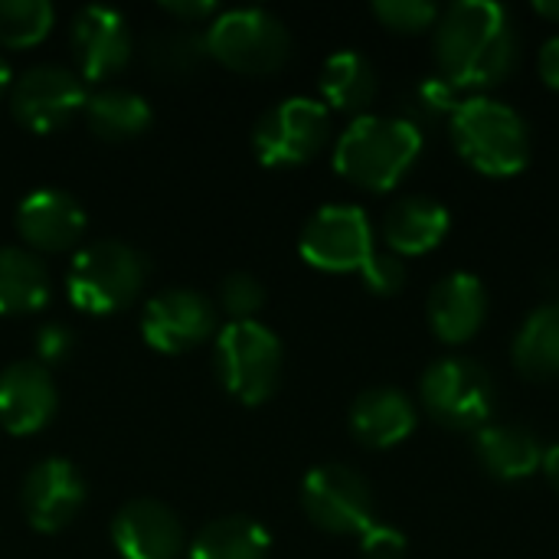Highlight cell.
I'll use <instances>...</instances> for the list:
<instances>
[{
    "instance_id": "obj_1",
    "label": "cell",
    "mask_w": 559,
    "mask_h": 559,
    "mask_svg": "<svg viewBox=\"0 0 559 559\" xmlns=\"http://www.w3.org/2000/svg\"><path fill=\"white\" fill-rule=\"evenodd\" d=\"M436 75L459 92L488 95L518 66V26L498 0L449 3L432 29Z\"/></svg>"
},
{
    "instance_id": "obj_2",
    "label": "cell",
    "mask_w": 559,
    "mask_h": 559,
    "mask_svg": "<svg viewBox=\"0 0 559 559\" xmlns=\"http://www.w3.org/2000/svg\"><path fill=\"white\" fill-rule=\"evenodd\" d=\"M423 131L403 115H360L354 118L334 144V170L370 190H393L419 160Z\"/></svg>"
},
{
    "instance_id": "obj_3",
    "label": "cell",
    "mask_w": 559,
    "mask_h": 559,
    "mask_svg": "<svg viewBox=\"0 0 559 559\" xmlns=\"http://www.w3.org/2000/svg\"><path fill=\"white\" fill-rule=\"evenodd\" d=\"M449 131L462 160L485 177H518L531 164V124L514 105L495 95L462 98Z\"/></svg>"
},
{
    "instance_id": "obj_4",
    "label": "cell",
    "mask_w": 559,
    "mask_h": 559,
    "mask_svg": "<svg viewBox=\"0 0 559 559\" xmlns=\"http://www.w3.org/2000/svg\"><path fill=\"white\" fill-rule=\"evenodd\" d=\"M147 275L151 262L141 249L121 239H95L72 255L66 292L85 314H118L144 292Z\"/></svg>"
},
{
    "instance_id": "obj_5",
    "label": "cell",
    "mask_w": 559,
    "mask_h": 559,
    "mask_svg": "<svg viewBox=\"0 0 559 559\" xmlns=\"http://www.w3.org/2000/svg\"><path fill=\"white\" fill-rule=\"evenodd\" d=\"M213 367L233 400L262 406L282 383L285 350L278 334L262 321H229L216 334Z\"/></svg>"
},
{
    "instance_id": "obj_6",
    "label": "cell",
    "mask_w": 559,
    "mask_h": 559,
    "mask_svg": "<svg viewBox=\"0 0 559 559\" xmlns=\"http://www.w3.org/2000/svg\"><path fill=\"white\" fill-rule=\"evenodd\" d=\"M423 409L452 432H478L491 423L498 406L495 377L475 357H442L419 377Z\"/></svg>"
},
{
    "instance_id": "obj_7",
    "label": "cell",
    "mask_w": 559,
    "mask_h": 559,
    "mask_svg": "<svg viewBox=\"0 0 559 559\" xmlns=\"http://www.w3.org/2000/svg\"><path fill=\"white\" fill-rule=\"evenodd\" d=\"M206 52L233 72L269 75L278 72L292 56L288 26L262 7L223 10L210 20Z\"/></svg>"
},
{
    "instance_id": "obj_8",
    "label": "cell",
    "mask_w": 559,
    "mask_h": 559,
    "mask_svg": "<svg viewBox=\"0 0 559 559\" xmlns=\"http://www.w3.org/2000/svg\"><path fill=\"white\" fill-rule=\"evenodd\" d=\"M331 141V111L324 102L292 95L272 105L252 128L255 157L265 167H301Z\"/></svg>"
},
{
    "instance_id": "obj_9",
    "label": "cell",
    "mask_w": 559,
    "mask_h": 559,
    "mask_svg": "<svg viewBox=\"0 0 559 559\" xmlns=\"http://www.w3.org/2000/svg\"><path fill=\"white\" fill-rule=\"evenodd\" d=\"M301 511L318 531L334 537H360L377 521L370 481L341 462L314 465L305 475Z\"/></svg>"
},
{
    "instance_id": "obj_10",
    "label": "cell",
    "mask_w": 559,
    "mask_h": 559,
    "mask_svg": "<svg viewBox=\"0 0 559 559\" xmlns=\"http://www.w3.org/2000/svg\"><path fill=\"white\" fill-rule=\"evenodd\" d=\"M298 252L311 269L331 275L360 272L377 252L373 223L367 210L354 203H328L305 223L298 236Z\"/></svg>"
},
{
    "instance_id": "obj_11",
    "label": "cell",
    "mask_w": 559,
    "mask_h": 559,
    "mask_svg": "<svg viewBox=\"0 0 559 559\" xmlns=\"http://www.w3.org/2000/svg\"><path fill=\"white\" fill-rule=\"evenodd\" d=\"M85 102H88V92H85L82 75L56 62L29 66L10 85L13 118L36 134L59 131L85 108Z\"/></svg>"
},
{
    "instance_id": "obj_12",
    "label": "cell",
    "mask_w": 559,
    "mask_h": 559,
    "mask_svg": "<svg viewBox=\"0 0 559 559\" xmlns=\"http://www.w3.org/2000/svg\"><path fill=\"white\" fill-rule=\"evenodd\" d=\"M216 334V308L197 288H167L141 311V337L157 354H187Z\"/></svg>"
},
{
    "instance_id": "obj_13",
    "label": "cell",
    "mask_w": 559,
    "mask_h": 559,
    "mask_svg": "<svg viewBox=\"0 0 559 559\" xmlns=\"http://www.w3.org/2000/svg\"><path fill=\"white\" fill-rule=\"evenodd\" d=\"M23 514L39 534H56L72 524L85 504V478L69 459H43L23 478Z\"/></svg>"
},
{
    "instance_id": "obj_14",
    "label": "cell",
    "mask_w": 559,
    "mask_h": 559,
    "mask_svg": "<svg viewBox=\"0 0 559 559\" xmlns=\"http://www.w3.org/2000/svg\"><path fill=\"white\" fill-rule=\"evenodd\" d=\"M111 544L121 559H180L187 534L180 518L154 498H138L111 518Z\"/></svg>"
},
{
    "instance_id": "obj_15",
    "label": "cell",
    "mask_w": 559,
    "mask_h": 559,
    "mask_svg": "<svg viewBox=\"0 0 559 559\" xmlns=\"http://www.w3.org/2000/svg\"><path fill=\"white\" fill-rule=\"evenodd\" d=\"M72 56L79 62V75L88 82L111 79L131 59V26L124 13L111 7H85L72 16Z\"/></svg>"
},
{
    "instance_id": "obj_16",
    "label": "cell",
    "mask_w": 559,
    "mask_h": 559,
    "mask_svg": "<svg viewBox=\"0 0 559 559\" xmlns=\"http://www.w3.org/2000/svg\"><path fill=\"white\" fill-rule=\"evenodd\" d=\"M16 233L36 252H66L85 236V210L69 190L39 187L20 200Z\"/></svg>"
},
{
    "instance_id": "obj_17",
    "label": "cell",
    "mask_w": 559,
    "mask_h": 559,
    "mask_svg": "<svg viewBox=\"0 0 559 559\" xmlns=\"http://www.w3.org/2000/svg\"><path fill=\"white\" fill-rule=\"evenodd\" d=\"M426 314L432 334L442 344L462 347L475 341L488 321V288L472 272H452L432 288L426 301Z\"/></svg>"
},
{
    "instance_id": "obj_18",
    "label": "cell",
    "mask_w": 559,
    "mask_h": 559,
    "mask_svg": "<svg viewBox=\"0 0 559 559\" xmlns=\"http://www.w3.org/2000/svg\"><path fill=\"white\" fill-rule=\"evenodd\" d=\"M59 406L52 373L36 360H16L0 373V426L10 436L39 432Z\"/></svg>"
},
{
    "instance_id": "obj_19",
    "label": "cell",
    "mask_w": 559,
    "mask_h": 559,
    "mask_svg": "<svg viewBox=\"0 0 559 559\" xmlns=\"http://www.w3.org/2000/svg\"><path fill=\"white\" fill-rule=\"evenodd\" d=\"M452 229V216L445 210V203L426 197V193H409L400 197L386 216H383V242L386 252L400 255V259H413V255H426L432 249H439L445 242Z\"/></svg>"
},
{
    "instance_id": "obj_20",
    "label": "cell",
    "mask_w": 559,
    "mask_h": 559,
    "mask_svg": "<svg viewBox=\"0 0 559 559\" xmlns=\"http://www.w3.org/2000/svg\"><path fill=\"white\" fill-rule=\"evenodd\" d=\"M419 409L396 386L364 390L350 406V436L367 449H393L416 432Z\"/></svg>"
},
{
    "instance_id": "obj_21",
    "label": "cell",
    "mask_w": 559,
    "mask_h": 559,
    "mask_svg": "<svg viewBox=\"0 0 559 559\" xmlns=\"http://www.w3.org/2000/svg\"><path fill=\"white\" fill-rule=\"evenodd\" d=\"M478 465L498 481H527L544 465V442L537 432L518 423H488L472 439Z\"/></svg>"
},
{
    "instance_id": "obj_22",
    "label": "cell",
    "mask_w": 559,
    "mask_h": 559,
    "mask_svg": "<svg viewBox=\"0 0 559 559\" xmlns=\"http://www.w3.org/2000/svg\"><path fill=\"white\" fill-rule=\"evenodd\" d=\"M321 102L328 105V111H344V115H367V108L377 102L380 92V79L373 62L357 52V49H341L334 52L324 66H321Z\"/></svg>"
},
{
    "instance_id": "obj_23",
    "label": "cell",
    "mask_w": 559,
    "mask_h": 559,
    "mask_svg": "<svg viewBox=\"0 0 559 559\" xmlns=\"http://www.w3.org/2000/svg\"><path fill=\"white\" fill-rule=\"evenodd\" d=\"M511 360L521 377L534 383L559 380V298L534 308L511 344Z\"/></svg>"
},
{
    "instance_id": "obj_24",
    "label": "cell",
    "mask_w": 559,
    "mask_h": 559,
    "mask_svg": "<svg viewBox=\"0 0 559 559\" xmlns=\"http://www.w3.org/2000/svg\"><path fill=\"white\" fill-rule=\"evenodd\" d=\"M52 298V275L33 249L0 246V314H29Z\"/></svg>"
},
{
    "instance_id": "obj_25",
    "label": "cell",
    "mask_w": 559,
    "mask_h": 559,
    "mask_svg": "<svg viewBox=\"0 0 559 559\" xmlns=\"http://www.w3.org/2000/svg\"><path fill=\"white\" fill-rule=\"evenodd\" d=\"M272 550V534L246 514H226L197 531L187 544L190 559H265Z\"/></svg>"
},
{
    "instance_id": "obj_26",
    "label": "cell",
    "mask_w": 559,
    "mask_h": 559,
    "mask_svg": "<svg viewBox=\"0 0 559 559\" xmlns=\"http://www.w3.org/2000/svg\"><path fill=\"white\" fill-rule=\"evenodd\" d=\"M85 124L92 128L95 138L105 141H128L147 131L151 124V105L141 92L124 88V85H105L88 95L85 102Z\"/></svg>"
},
{
    "instance_id": "obj_27",
    "label": "cell",
    "mask_w": 559,
    "mask_h": 559,
    "mask_svg": "<svg viewBox=\"0 0 559 559\" xmlns=\"http://www.w3.org/2000/svg\"><path fill=\"white\" fill-rule=\"evenodd\" d=\"M147 62L151 69H157L160 75H190L210 52H206V36L197 33L193 26H170L160 33L147 36Z\"/></svg>"
},
{
    "instance_id": "obj_28",
    "label": "cell",
    "mask_w": 559,
    "mask_h": 559,
    "mask_svg": "<svg viewBox=\"0 0 559 559\" xmlns=\"http://www.w3.org/2000/svg\"><path fill=\"white\" fill-rule=\"evenodd\" d=\"M56 10L49 0H0V46L26 49L49 36Z\"/></svg>"
},
{
    "instance_id": "obj_29",
    "label": "cell",
    "mask_w": 559,
    "mask_h": 559,
    "mask_svg": "<svg viewBox=\"0 0 559 559\" xmlns=\"http://www.w3.org/2000/svg\"><path fill=\"white\" fill-rule=\"evenodd\" d=\"M459 105H462V92L459 88H452L442 75H426V79H419L406 92L403 118L423 131L429 124H442V121L449 124Z\"/></svg>"
},
{
    "instance_id": "obj_30",
    "label": "cell",
    "mask_w": 559,
    "mask_h": 559,
    "mask_svg": "<svg viewBox=\"0 0 559 559\" xmlns=\"http://www.w3.org/2000/svg\"><path fill=\"white\" fill-rule=\"evenodd\" d=\"M373 16L393 29V33H406V36H416V33H429L436 29V20H439V7L429 3V0H377L373 7Z\"/></svg>"
},
{
    "instance_id": "obj_31",
    "label": "cell",
    "mask_w": 559,
    "mask_h": 559,
    "mask_svg": "<svg viewBox=\"0 0 559 559\" xmlns=\"http://www.w3.org/2000/svg\"><path fill=\"white\" fill-rule=\"evenodd\" d=\"M219 305L229 321H255L265 305V285L249 272H229L219 285Z\"/></svg>"
},
{
    "instance_id": "obj_32",
    "label": "cell",
    "mask_w": 559,
    "mask_h": 559,
    "mask_svg": "<svg viewBox=\"0 0 559 559\" xmlns=\"http://www.w3.org/2000/svg\"><path fill=\"white\" fill-rule=\"evenodd\" d=\"M360 278H364V285H367L373 295H380V298L400 295V288H403L406 278H409L406 259H400V255H393V252H386V249H377V252L367 259V265L360 269Z\"/></svg>"
},
{
    "instance_id": "obj_33",
    "label": "cell",
    "mask_w": 559,
    "mask_h": 559,
    "mask_svg": "<svg viewBox=\"0 0 559 559\" xmlns=\"http://www.w3.org/2000/svg\"><path fill=\"white\" fill-rule=\"evenodd\" d=\"M72 350H75V334H72L69 324H62V321H46V324L36 331V357H39L36 364H43L46 370L56 367V364H62V360H69Z\"/></svg>"
},
{
    "instance_id": "obj_34",
    "label": "cell",
    "mask_w": 559,
    "mask_h": 559,
    "mask_svg": "<svg viewBox=\"0 0 559 559\" xmlns=\"http://www.w3.org/2000/svg\"><path fill=\"white\" fill-rule=\"evenodd\" d=\"M409 550V540L403 531L373 521L364 534H360V554L364 559H403Z\"/></svg>"
},
{
    "instance_id": "obj_35",
    "label": "cell",
    "mask_w": 559,
    "mask_h": 559,
    "mask_svg": "<svg viewBox=\"0 0 559 559\" xmlns=\"http://www.w3.org/2000/svg\"><path fill=\"white\" fill-rule=\"evenodd\" d=\"M160 10L170 13L180 26H197V23L216 16V3L213 0H170Z\"/></svg>"
},
{
    "instance_id": "obj_36",
    "label": "cell",
    "mask_w": 559,
    "mask_h": 559,
    "mask_svg": "<svg viewBox=\"0 0 559 559\" xmlns=\"http://www.w3.org/2000/svg\"><path fill=\"white\" fill-rule=\"evenodd\" d=\"M537 72H540V79H544L547 88L559 92V33L550 36L540 46V52H537Z\"/></svg>"
},
{
    "instance_id": "obj_37",
    "label": "cell",
    "mask_w": 559,
    "mask_h": 559,
    "mask_svg": "<svg viewBox=\"0 0 559 559\" xmlns=\"http://www.w3.org/2000/svg\"><path fill=\"white\" fill-rule=\"evenodd\" d=\"M540 472H544L547 485H550V488L559 495V442L544 452V465H540Z\"/></svg>"
},
{
    "instance_id": "obj_38",
    "label": "cell",
    "mask_w": 559,
    "mask_h": 559,
    "mask_svg": "<svg viewBox=\"0 0 559 559\" xmlns=\"http://www.w3.org/2000/svg\"><path fill=\"white\" fill-rule=\"evenodd\" d=\"M534 13L559 26V0H534Z\"/></svg>"
},
{
    "instance_id": "obj_39",
    "label": "cell",
    "mask_w": 559,
    "mask_h": 559,
    "mask_svg": "<svg viewBox=\"0 0 559 559\" xmlns=\"http://www.w3.org/2000/svg\"><path fill=\"white\" fill-rule=\"evenodd\" d=\"M10 85H13V72H10V62H7V59L0 56V95H3V92H7Z\"/></svg>"
}]
</instances>
